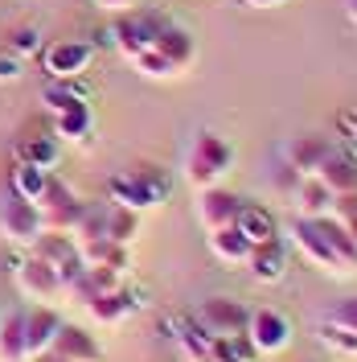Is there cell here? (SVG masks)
<instances>
[{
    "label": "cell",
    "instance_id": "6da1fadb",
    "mask_svg": "<svg viewBox=\"0 0 357 362\" xmlns=\"http://www.w3.org/2000/svg\"><path fill=\"white\" fill-rule=\"evenodd\" d=\"M169 189H173L169 173H160L157 165H135V169L115 173V177L107 181V202L128 206V210H140V214H144V210L164 206Z\"/></svg>",
    "mask_w": 357,
    "mask_h": 362
},
{
    "label": "cell",
    "instance_id": "7a4b0ae2",
    "mask_svg": "<svg viewBox=\"0 0 357 362\" xmlns=\"http://www.w3.org/2000/svg\"><path fill=\"white\" fill-rule=\"evenodd\" d=\"M234 169V148H230V140L218 132H210V128H201L193 136V144H189V153H185V181L193 185V189H210V185H218Z\"/></svg>",
    "mask_w": 357,
    "mask_h": 362
},
{
    "label": "cell",
    "instance_id": "3957f363",
    "mask_svg": "<svg viewBox=\"0 0 357 362\" xmlns=\"http://www.w3.org/2000/svg\"><path fill=\"white\" fill-rule=\"evenodd\" d=\"M288 243L296 247V255H300L308 268L325 272V276H333V280H349V268L341 264V255L333 251L320 218H296V223L288 226Z\"/></svg>",
    "mask_w": 357,
    "mask_h": 362
},
{
    "label": "cell",
    "instance_id": "277c9868",
    "mask_svg": "<svg viewBox=\"0 0 357 362\" xmlns=\"http://www.w3.org/2000/svg\"><path fill=\"white\" fill-rule=\"evenodd\" d=\"M0 239L25 251L33 247L42 239V210H37V202H25L17 194H8L0 202Z\"/></svg>",
    "mask_w": 357,
    "mask_h": 362
},
{
    "label": "cell",
    "instance_id": "5b68a950",
    "mask_svg": "<svg viewBox=\"0 0 357 362\" xmlns=\"http://www.w3.org/2000/svg\"><path fill=\"white\" fill-rule=\"evenodd\" d=\"M37 210H42V230L70 235V230H74V218H78V210H83V198H78L62 177L49 173L42 198H37Z\"/></svg>",
    "mask_w": 357,
    "mask_h": 362
},
{
    "label": "cell",
    "instance_id": "8992f818",
    "mask_svg": "<svg viewBox=\"0 0 357 362\" xmlns=\"http://www.w3.org/2000/svg\"><path fill=\"white\" fill-rule=\"evenodd\" d=\"M160 25H164V17H157V13H140V8H132V13H119V21L111 25V45L132 62L135 54H144V49H152V42H157Z\"/></svg>",
    "mask_w": 357,
    "mask_h": 362
},
{
    "label": "cell",
    "instance_id": "52a82bcc",
    "mask_svg": "<svg viewBox=\"0 0 357 362\" xmlns=\"http://www.w3.org/2000/svg\"><path fill=\"white\" fill-rule=\"evenodd\" d=\"M246 341L255 346L259 358H275L291 346V321L279 309H255L246 317Z\"/></svg>",
    "mask_w": 357,
    "mask_h": 362
},
{
    "label": "cell",
    "instance_id": "ba28073f",
    "mask_svg": "<svg viewBox=\"0 0 357 362\" xmlns=\"http://www.w3.org/2000/svg\"><path fill=\"white\" fill-rule=\"evenodd\" d=\"M246 317H250V309H246L243 300H234V296H210V300H201L193 321L210 338H238V334H246Z\"/></svg>",
    "mask_w": 357,
    "mask_h": 362
},
{
    "label": "cell",
    "instance_id": "9c48e42d",
    "mask_svg": "<svg viewBox=\"0 0 357 362\" xmlns=\"http://www.w3.org/2000/svg\"><path fill=\"white\" fill-rule=\"evenodd\" d=\"M95 62V45L78 42V37H66V42L42 45V66L49 78H83Z\"/></svg>",
    "mask_w": 357,
    "mask_h": 362
},
{
    "label": "cell",
    "instance_id": "30bf717a",
    "mask_svg": "<svg viewBox=\"0 0 357 362\" xmlns=\"http://www.w3.org/2000/svg\"><path fill=\"white\" fill-rule=\"evenodd\" d=\"M13 288L21 293V300L49 305L54 296H62V280H58V272L49 268V264H42L37 255H29V259H21L13 268Z\"/></svg>",
    "mask_w": 357,
    "mask_h": 362
},
{
    "label": "cell",
    "instance_id": "8fae6325",
    "mask_svg": "<svg viewBox=\"0 0 357 362\" xmlns=\"http://www.w3.org/2000/svg\"><path fill=\"white\" fill-rule=\"evenodd\" d=\"M29 255H37L42 264L58 272V280H62V288H66L70 280L83 272V255H78V243L70 239V235H58V230H42V239L29 247Z\"/></svg>",
    "mask_w": 357,
    "mask_h": 362
},
{
    "label": "cell",
    "instance_id": "7c38bea8",
    "mask_svg": "<svg viewBox=\"0 0 357 362\" xmlns=\"http://www.w3.org/2000/svg\"><path fill=\"white\" fill-rule=\"evenodd\" d=\"M238 206H243V198H234L230 189H222V185H210V189H198V223L201 230L210 235V230H222V226H234V218H238Z\"/></svg>",
    "mask_w": 357,
    "mask_h": 362
},
{
    "label": "cell",
    "instance_id": "4fadbf2b",
    "mask_svg": "<svg viewBox=\"0 0 357 362\" xmlns=\"http://www.w3.org/2000/svg\"><path fill=\"white\" fill-rule=\"evenodd\" d=\"M49 358L54 362H103V350H99L95 334H87L83 325H66L62 321V329L54 334V346H49Z\"/></svg>",
    "mask_w": 357,
    "mask_h": 362
},
{
    "label": "cell",
    "instance_id": "5bb4252c",
    "mask_svg": "<svg viewBox=\"0 0 357 362\" xmlns=\"http://www.w3.org/2000/svg\"><path fill=\"white\" fill-rule=\"evenodd\" d=\"M152 49H157V54L177 70V74H185V70L198 62V42H193V33H189V29H181V25H173V21L160 25Z\"/></svg>",
    "mask_w": 357,
    "mask_h": 362
},
{
    "label": "cell",
    "instance_id": "9a60e30c",
    "mask_svg": "<svg viewBox=\"0 0 357 362\" xmlns=\"http://www.w3.org/2000/svg\"><path fill=\"white\" fill-rule=\"evenodd\" d=\"M329 153H333V144L325 136H296V140H288V148H284V165L296 169V177H316Z\"/></svg>",
    "mask_w": 357,
    "mask_h": 362
},
{
    "label": "cell",
    "instance_id": "2e32d148",
    "mask_svg": "<svg viewBox=\"0 0 357 362\" xmlns=\"http://www.w3.org/2000/svg\"><path fill=\"white\" fill-rule=\"evenodd\" d=\"M62 329V317L54 313L49 305H33L25 309V346H29V362L45 358L49 346H54V334Z\"/></svg>",
    "mask_w": 357,
    "mask_h": 362
},
{
    "label": "cell",
    "instance_id": "e0dca14e",
    "mask_svg": "<svg viewBox=\"0 0 357 362\" xmlns=\"http://www.w3.org/2000/svg\"><path fill=\"white\" fill-rule=\"evenodd\" d=\"M246 272H250V280L255 284H279L284 276H288V251L279 239H271V243H259V247H250V259H246Z\"/></svg>",
    "mask_w": 357,
    "mask_h": 362
},
{
    "label": "cell",
    "instance_id": "ac0fdd59",
    "mask_svg": "<svg viewBox=\"0 0 357 362\" xmlns=\"http://www.w3.org/2000/svg\"><path fill=\"white\" fill-rule=\"evenodd\" d=\"M291 210H296V218H329L333 189L320 177H300L296 189H291Z\"/></svg>",
    "mask_w": 357,
    "mask_h": 362
},
{
    "label": "cell",
    "instance_id": "d6986e66",
    "mask_svg": "<svg viewBox=\"0 0 357 362\" xmlns=\"http://www.w3.org/2000/svg\"><path fill=\"white\" fill-rule=\"evenodd\" d=\"M205 243H210V255L222 264V268H246V259H250V239H246L238 226H222V230H210L205 235Z\"/></svg>",
    "mask_w": 357,
    "mask_h": 362
},
{
    "label": "cell",
    "instance_id": "ffe728a7",
    "mask_svg": "<svg viewBox=\"0 0 357 362\" xmlns=\"http://www.w3.org/2000/svg\"><path fill=\"white\" fill-rule=\"evenodd\" d=\"M234 226L243 230L255 247H259V243H271V239H279V223H275V214H271L267 206H259V202H243L238 206Z\"/></svg>",
    "mask_w": 357,
    "mask_h": 362
},
{
    "label": "cell",
    "instance_id": "44dd1931",
    "mask_svg": "<svg viewBox=\"0 0 357 362\" xmlns=\"http://www.w3.org/2000/svg\"><path fill=\"white\" fill-rule=\"evenodd\" d=\"M78 255H83V268H115V272H128V247H123V243H115V239H107V235L78 243Z\"/></svg>",
    "mask_w": 357,
    "mask_h": 362
},
{
    "label": "cell",
    "instance_id": "7402d4cb",
    "mask_svg": "<svg viewBox=\"0 0 357 362\" xmlns=\"http://www.w3.org/2000/svg\"><path fill=\"white\" fill-rule=\"evenodd\" d=\"M87 313L95 325H123L128 317L135 313V300L123 288H115V293H99L95 300L87 305Z\"/></svg>",
    "mask_w": 357,
    "mask_h": 362
},
{
    "label": "cell",
    "instance_id": "603a6c76",
    "mask_svg": "<svg viewBox=\"0 0 357 362\" xmlns=\"http://www.w3.org/2000/svg\"><path fill=\"white\" fill-rule=\"evenodd\" d=\"M90 132H95L90 103H78V107H66V112L54 115V136H58V140H66V144H87Z\"/></svg>",
    "mask_w": 357,
    "mask_h": 362
},
{
    "label": "cell",
    "instance_id": "cb8c5ba5",
    "mask_svg": "<svg viewBox=\"0 0 357 362\" xmlns=\"http://www.w3.org/2000/svg\"><path fill=\"white\" fill-rule=\"evenodd\" d=\"M316 177L325 181L333 194H349V189H357V157L353 153H329L325 157V165H320V173Z\"/></svg>",
    "mask_w": 357,
    "mask_h": 362
},
{
    "label": "cell",
    "instance_id": "d4e9b609",
    "mask_svg": "<svg viewBox=\"0 0 357 362\" xmlns=\"http://www.w3.org/2000/svg\"><path fill=\"white\" fill-rule=\"evenodd\" d=\"M0 362H29V346H25V309L0 317Z\"/></svg>",
    "mask_w": 357,
    "mask_h": 362
},
{
    "label": "cell",
    "instance_id": "484cf974",
    "mask_svg": "<svg viewBox=\"0 0 357 362\" xmlns=\"http://www.w3.org/2000/svg\"><path fill=\"white\" fill-rule=\"evenodd\" d=\"M45 181H49V169H42V165H33V160H17L13 165V173H8V194H17V198H25V202H37L45 189Z\"/></svg>",
    "mask_w": 357,
    "mask_h": 362
},
{
    "label": "cell",
    "instance_id": "4316f807",
    "mask_svg": "<svg viewBox=\"0 0 357 362\" xmlns=\"http://www.w3.org/2000/svg\"><path fill=\"white\" fill-rule=\"evenodd\" d=\"M78 103H87V90L78 87V78H49L42 87V107L49 115L66 112V107H78Z\"/></svg>",
    "mask_w": 357,
    "mask_h": 362
},
{
    "label": "cell",
    "instance_id": "83f0119b",
    "mask_svg": "<svg viewBox=\"0 0 357 362\" xmlns=\"http://www.w3.org/2000/svg\"><path fill=\"white\" fill-rule=\"evenodd\" d=\"M173 338H177L181 362H210V358H214V338L201 329L198 321H185Z\"/></svg>",
    "mask_w": 357,
    "mask_h": 362
},
{
    "label": "cell",
    "instance_id": "f1b7e54d",
    "mask_svg": "<svg viewBox=\"0 0 357 362\" xmlns=\"http://www.w3.org/2000/svg\"><path fill=\"white\" fill-rule=\"evenodd\" d=\"M99 235H107V202H83L70 239L74 243H87V239H99Z\"/></svg>",
    "mask_w": 357,
    "mask_h": 362
},
{
    "label": "cell",
    "instance_id": "f546056e",
    "mask_svg": "<svg viewBox=\"0 0 357 362\" xmlns=\"http://www.w3.org/2000/svg\"><path fill=\"white\" fill-rule=\"evenodd\" d=\"M316 338H320V346H325L329 354H337V358H357V334L345 329V325H337V321H329V317L316 325Z\"/></svg>",
    "mask_w": 357,
    "mask_h": 362
},
{
    "label": "cell",
    "instance_id": "4dcf8cb0",
    "mask_svg": "<svg viewBox=\"0 0 357 362\" xmlns=\"http://www.w3.org/2000/svg\"><path fill=\"white\" fill-rule=\"evenodd\" d=\"M135 235H140V210L107 202V239L128 247V243H135Z\"/></svg>",
    "mask_w": 357,
    "mask_h": 362
},
{
    "label": "cell",
    "instance_id": "1f68e13d",
    "mask_svg": "<svg viewBox=\"0 0 357 362\" xmlns=\"http://www.w3.org/2000/svg\"><path fill=\"white\" fill-rule=\"evenodd\" d=\"M132 70L140 74V78H152V83H169V78H177V70L169 66L157 49H144V54H135V58H132Z\"/></svg>",
    "mask_w": 357,
    "mask_h": 362
},
{
    "label": "cell",
    "instance_id": "d6a6232c",
    "mask_svg": "<svg viewBox=\"0 0 357 362\" xmlns=\"http://www.w3.org/2000/svg\"><path fill=\"white\" fill-rule=\"evenodd\" d=\"M21 157H25V160H33V165H42V169H54V160H58V136H42V140H25Z\"/></svg>",
    "mask_w": 357,
    "mask_h": 362
},
{
    "label": "cell",
    "instance_id": "836d02e7",
    "mask_svg": "<svg viewBox=\"0 0 357 362\" xmlns=\"http://www.w3.org/2000/svg\"><path fill=\"white\" fill-rule=\"evenodd\" d=\"M37 49H42V33L29 29V25L8 37V54H17V58H29V54H37Z\"/></svg>",
    "mask_w": 357,
    "mask_h": 362
},
{
    "label": "cell",
    "instance_id": "e575fe53",
    "mask_svg": "<svg viewBox=\"0 0 357 362\" xmlns=\"http://www.w3.org/2000/svg\"><path fill=\"white\" fill-rule=\"evenodd\" d=\"M329 321H337V325H345V329H353L357 334V296L337 300L333 309H329Z\"/></svg>",
    "mask_w": 357,
    "mask_h": 362
},
{
    "label": "cell",
    "instance_id": "d590c367",
    "mask_svg": "<svg viewBox=\"0 0 357 362\" xmlns=\"http://www.w3.org/2000/svg\"><path fill=\"white\" fill-rule=\"evenodd\" d=\"M329 218H337V223L357 218V189H349V194H333V210H329Z\"/></svg>",
    "mask_w": 357,
    "mask_h": 362
},
{
    "label": "cell",
    "instance_id": "8d00e7d4",
    "mask_svg": "<svg viewBox=\"0 0 357 362\" xmlns=\"http://www.w3.org/2000/svg\"><path fill=\"white\" fill-rule=\"evenodd\" d=\"M21 74H25V58L0 54V83H13V78H21Z\"/></svg>",
    "mask_w": 357,
    "mask_h": 362
},
{
    "label": "cell",
    "instance_id": "74e56055",
    "mask_svg": "<svg viewBox=\"0 0 357 362\" xmlns=\"http://www.w3.org/2000/svg\"><path fill=\"white\" fill-rule=\"evenodd\" d=\"M95 8H103V13H132V8H140V0H95Z\"/></svg>",
    "mask_w": 357,
    "mask_h": 362
},
{
    "label": "cell",
    "instance_id": "f35d334b",
    "mask_svg": "<svg viewBox=\"0 0 357 362\" xmlns=\"http://www.w3.org/2000/svg\"><path fill=\"white\" fill-rule=\"evenodd\" d=\"M246 8H284L288 0H243Z\"/></svg>",
    "mask_w": 357,
    "mask_h": 362
},
{
    "label": "cell",
    "instance_id": "ab89813d",
    "mask_svg": "<svg viewBox=\"0 0 357 362\" xmlns=\"http://www.w3.org/2000/svg\"><path fill=\"white\" fill-rule=\"evenodd\" d=\"M345 21L353 25V33H357V0H345Z\"/></svg>",
    "mask_w": 357,
    "mask_h": 362
},
{
    "label": "cell",
    "instance_id": "60d3db41",
    "mask_svg": "<svg viewBox=\"0 0 357 362\" xmlns=\"http://www.w3.org/2000/svg\"><path fill=\"white\" fill-rule=\"evenodd\" d=\"M345 230L353 235V243H357V218H349V223H345Z\"/></svg>",
    "mask_w": 357,
    "mask_h": 362
},
{
    "label": "cell",
    "instance_id": "b9f144b4",
    "mask_svg": "<svg viewBox=\"0 0 357 362\" xmlns=\"http://www.w3.org/2000/svg\"><path fill=\"white\" fill-rule=\"evenodd\" d=\"M210 362H222V358H210Z\"/></svg>",
    "mask_w": 357,
    "mask_h": 362
}]
</instances>
